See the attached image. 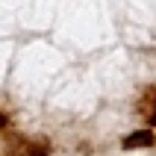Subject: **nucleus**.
<instances>
[{"label":"nucleus","instance_id":"1","mask_svg":"<svg viewBox=\"0 0 156 156\" xmlns=\"http://www.w3.org/2000/svg\"><path fill=\"white\" fill-rule=\"evenodd\" d=\"M53 144L47 139H30V136H6V153L3 156H50Z\"/></svg>","mask_w":156,"mask_h":156},{"label":"nucleus","instance_id":"2","mask_svg":"<svg viewBox=\"0 0 156 156\" xmlns=\"http://www.w3.org/2000/svg\"><path fill=\"white\" fill-rule=\"evenodd\" d=\"M136 112L144 118V124H147L150 130L156 127V86H147L141 91L139 103H136Z\"/></svg>","mask_w":156,"mask_h":156},{"label":"nucleus","instance_id":"3","mask_svg":"<svg viewBox=\"0 0 156 156\" xmlns=\"http://www.w3.org/2000/svg\"><path fill=\"white\" fill-rule=\"evenodd\" d=\"M156 144V136H153V130H136V133H130V136H124V141H121V147L124 150H139V147H153Z\"/></svg>","mask_w":156,"mask_h":156},{"label":"nucleus","instance_id":"4","mask_svg":"<svg viewBox=\"0 0 156 156\" xmlns=\"http://www.w3.org/2000/svg\"><path fill=\"white\" fill-rule=\"evenodd\" d=\"M9 130V118H6V112H0V133H6Z\"/></svg>","mask_w":156,"mask_h":156}]
</instances>
